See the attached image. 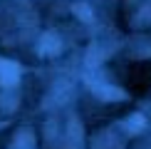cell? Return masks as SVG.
Segmentation results:
<instances>
[{"instance_id": "1", "label": "cell", "mask_w": 151, "mask_h": 149, "mask_svg": "<svg viewBox=\"0 0 151 149\" xmlns=\"http://www.w3.org/2000/svg\"><path fill=\"white\" fill-rule=\"evenodd\" d=\"M20 80V67L10 60H0V85L10 87Z\"/></svg>"}, {"instance_id": "4", "label": "cell", "mask_w": 151, "mask_h": 149, "mask_svg": "<svg viewBox=\"0 0 151 149\" xmlns=\"http://www.w3.org/2000/svg\"><path fill=\"white\" fill-rule=\"evenodd\" d=\"M15 144H17V147L32 144V134H30V132H20V137H17V139H15Z\"/></svg>"}, {"instance_id": "2", "label": "cell", "mask_w": 151, "mask_h": 149, "mask_svg": "<svg viewBox=\"0 0 151 149\" xmlns=\"http://www.w3.org/2000/svg\"><path fill=\"white\" fill-rule=\"evenodd\" d=\"M99 95L104 99H124V92L122 90H111V87H99Z\"/></svg>"}, {"instance_id": "3", "label": "cell", "mask_w": 151, "mask_h": 149, "mask_svg": "<svg viewBox=\"0 0 151 149\" xmlns=\"http://www.w3.org/2000/svg\"><path fill=\"white\" fill-rule=\"evenodd\" d=\"M42 52H47V50H52V52H57L60 50V42H57V37L55 35H45V42H42Z\"/></svg>"}, {"instance_id": "5", "label": "cell", "mask_w": 151, "mask_h": 149, "mask_svg": "<svg viewBox=\"0 0 151 149\" xmlns=\"http://www.w3.org/2000/svg\"><path fill=\"white\" fill-rule=\"evenodd\" d=\"M77 12H82V20H92V15H89V10H87L84 5H77Z\"/></svg>"}]
</instances>
